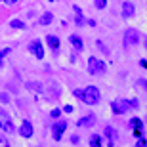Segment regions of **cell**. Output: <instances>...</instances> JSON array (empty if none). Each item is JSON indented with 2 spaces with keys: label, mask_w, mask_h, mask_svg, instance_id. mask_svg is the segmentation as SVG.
<instances>
[{
  "label": "cell",
  "mask_w": 147,
  "mask_h": 147,
  "mask_svg": "<svg viewBox=\"0 0 147 147\" xmlns=\"http://www.w3.org/2000/svg\"><path fill=\"white\" fill-rule=\"evenodd\" d=\"M82 101L86 105H98L99 99H101V92H99V88L96 86H86L82 90Z\"/></svg>",
  "instance_id": "1"
},
{
  "label": "cell",
  "mask_w": 147,
  "mask_h": 147,
  "mask_svg": "<svg viewBox=\"0 0 147 147\" xmlns=\"http://www.w3.org/2000/svg\"><path fill=\"white\" fill-rule=\"evenodd\" d=\"M88 73H90V75H103L105 73V63L99 61L98 57H90V59H88Z\"/></svg>",
  "instance_id": "2"
},
{
  "label": "cell",
  "mask_w": 147,
  "mask_h": 147,
  "mask_svg": "<svg viewBox=\"0 0 147 147\" xmlns=\"http://www.w3.org/2000/svg\"><path fill=\"white\" fill-rule=\"evenodd\" d=\"M111 109L115 115H124L130 109V101L128 99H115V101H111Z\"/></svg>",
  "instance_id": "3"
},
{
  "label": "cell",
  "mask_w": 147,
  "mask_h": 147,
  "mask_svg": "<svg viewBox=\"0 0 147 147\" xmlns=\"http://www.w3.org/2000/svg\"><path fill=\"white\" fill-rule=\"evenodd\" d=\"M140 42V33L136 29H126L124 31V46L130 48V46H136Z\"/></svg>",
  "instance_id": "4"
},
{
  "label": "cell",
  "mask_w": 147,
  "mask_h": 147,
  "mask_svg": "<svg viewBox=\"0 0 147 147\" xmlns=\"http://www.w3.org/2000/svg\"><path fill=\"white\" fill-rule=\"evenodd\" d=\"M0 128L4 132H8V134L16 130V128H13V122H11V117L6 113L4 109H0Z\"/></svg>",
  "instance_id": "5"
},
{
  "label": "cell",
  "mask_w": 147,
  "mask_h": 147,
  "mask_svg": "<svg viewBox=\"0 0 147 147\" xmlns=\"http://www.w3.org/2000/svg\"><path fill=\"white\" fill-rule=\"evenodd\" d=\"M29 52L34 55V57H38V59H42L44 57V48H42V42L40 40H31V44H29Z\"/></svg>",
  "instance_id": "6"
},
{
  "label": "cell",
  "mask_w": 147,
  "mask_h": 147,
  "mask_svg": "<svg viewBox=\"0 0 147 147\" xmlns=\"http://www.w3.org/2000/svg\"><path fill=\"white\" fill-rule=\"evenodd\" d=\"M65 128H67V122H65V120H59L57 124H54L52 136H54V140H55V142H59V140H61V136H63V132H65Z\"/></svg>",
  "instance_id": "7"
},
{
  "label": "cell",
  "mask_w": 147,
  "mask_h": 147,
  "mask_svg": "<svg viewBox=\"0 0 147 147\" xmlns=\"http://www.w3.org/2000/svg\"><path fill=\"white\" fill-rule=\"evenodd\" d=\"M33 124H31V120H23L21 126H19V136L21 138H31L33 136Z\"/></svg>",
  "instance_id": "8"
},
{
  "label": "cell",
  "mask_w": 147,
  "mask_h": 147,
  "mask_svg": "<svg viewBox=\"0 0 147 147\" xmlns=\"http://www.w3.org/2000/svg\"><path fill=\"white\" fill-rule=\"evenodd\" d=\"M94 124H96V115H94V113L86 115L84 119H80L78 122H76L78 128H90V126H94Z\"/></svg>",
  "instance_id": "9"
},
{
  "label": "cell",
  "mask_w": 147,
  "mask_h": 147,
  "mask_svg": "<svg viewBox=\"0 0 147 147\" xmlns=\"http://www.w3.org/2000/svg\"><path fill=\"white\" fill-rule=\"evenodd\" d=\"M134 13H136L134 4H132V2H124V4H122V17H124V19H130Z\"/></svg>",
  "instance_id": "10"
},
{
  "label": "cell",
  "mask_w": 147,
  "mask_h": 147,
  "mask_svg": "<svg viewBox=\"0 0 147 147\" xmlns=\"http://www.w3.org/2000/svg\"><path fill=\"white\" fill-rule=\"evenodd\" d=\"M69 42L73 44V48H75L76 52H82V48H84V42H82V38L78 36V34H71V36H69Z\"/></svg>",
  "instance_id": "11"
},
{
  "label": "cell",
  "mask_w": 147,
  "mask_h": 147,
  "mask_svg": "<svg viewBox=\"0 0 147 147\" xmlns=\"http://www.w3.org/2000/svg\"><path fill=\"white\" fill-rule=\"evenodd\" d=\"M46 42H48V46L54 50V52L59 50V38L55 36V34H48V36H46Z\"/></svg>",
  "instance_id": "12"
},
{
  "label": "cell",
  "mask_w": 147,
  "mask_h": 147,
  "mask_svg": "<svg viewBox=\"0 0 147 147\" xmlns=\"http://www.w3.org/2000/svg\"><path fill=\"white\" fill-rule=\"evenodd\" d=\"M105 136H107V140H109V147H115V142H117V132H115L111 126H107V128H105Z\"/></svg>",
  "instance_id": "13"
},
{
  "label": "cell",
  "mask_w": 147,
  "mask_h": 147,
  "mask_svg": "<svg viewBox=\"0 0 147 147\" xmlns=\"http://www.w3.org/2000/svg\"><path fill=\"white\" fill-rule=\"evenodd\" d=\"M90 147H103V140L99 134H92L90 136Z\"/></svg>",
  "instance_id": "14"
},
{
  "label": "cell",
  "mask_w": 147,
  "mask_h": 147,
  "mask_svg": "<svg viewBox=\"0 0 147 147\" xmlns=\"http://www.w3.org/2000/svg\"><path fill=\"white\" fill-rule=\"evenodd\" d=\"M52 21H54V13H50V11H46V13L38 19V23H40V25H50Z\"/></svg>",
  "instance_id": "15"
},
{
  "label": "cell",
  "mask_w": 147,
  "mask_h": 147,
  "mask_svg": "<svg viewBox=\"0 0 147 147\" xmlns=\"http://www.w3.org/2000/svg\"><path fill=\"white\" fill-rule=\"evenodd\" d=\"M130 126L134 128V130H143V122L138 117H134V119H130Z\"/></svg>",
  "instance_id": "16"
},
{
  "label": "cell",
  "mask_w": 147,
  "mask_h": 147,
  "mask_svg": "<svg viewBox=\"0 0 147 147\" xmlns=\"http://www.w3.org/2000/svg\"><path fill=\"white\" fill-rule=\"evenodd\" d=\"M10 25H11L13 29H25V23H23V21H19V19H11V21H10Z\"/></svg>",
  "instance_id": "17"
},
{
  "label": "cell",
  "mask_w": 147,
  "mask_h": 147,
  "mask_svg": "<svg viewBox=\"0 0 147 147\" xmlns=\"http://www.w3.org/2000/svg\"><path fill=\"white\" fill-rule=\"evenodd\" d=\"M10 52H11L10 48H4V50H0V67H4V57H6L8 54H10Z\"/></svg>",
  "instance_id": "18"
},
{
  "label": "cell",
  "mask_w": 147,
  "mask_h": 147,
  "mask_svg": "<svg viewBox=\"0 0 147 147\" xmlns=\"http://www.w3.org/2000/svg\"><path fill=\"white\" fill-rule=\"evenodd\" d=\"M136 147H147V140H145V138H138Z\"/></svg>",
  "instance_id": "19"
},
{
  "label": "cell",
  "mask_w": 147,
  "mask_h": 147,
  "mask_svg": "<svg viewBox=\"0 0 147 147\" xmlns=\"http://www.w3.org/2000/svg\"><path fill=\"white\" fill-rule=\"evenodd\" d=\"M96 6L99 10H103V8H107V0H96Z\"/></svg>",
  "instance_id": "20"
},
{
  "label": "cell",
  "mask_w": 147,
  "mask_h": 147,
  "mask_svg": "<svg viewBox=\"0 0 147 147\" xmlns=\"http://www.w3.org/2000/svg\"><path fill=\"white\" fill-rule=\"evenodd\" d=\"M0 101H2V103H8V101H10V96H8V94H0Z\"/></svg>",
  "instance_id": "21"
},
{
  "label": "cell",
  "mask_w": 147,
  "mask_h": 147,
  "mask_svg": "<svg viewBox=\"0 0 147 147\" xmlns=\"http://www.w3.org/2000/svg\"><path fill=\"white\" fill-rule=\"evenodd\" d=\"M50 115H52L54 119H57V117H59V115H61V109H54V111H52V113H50Z\"/></svg>",
  "instance_id": "22"
},
{
  "label": "cell",
  "mask_w": 147,
  "mask_h": 147,
  "mask_svg": "<svg viewBox=\"0 0 147 147\" xmlns=\"http://www.w3.org/2000/svg\"><path fill=\"white\" fill-rule=\"evenodd\" d=\"M0 147H10L8 140H4V138H0Z\"/></svg>",
  "instance_id": "23"
},
{
  "label": "cell",
  "mask_w": 147,
  "mask_h": 147,
  "mask_svg": "<svg viewBox=\"0 0 147 147\" xmlns=\"http://www.w3.org/2000/svg\"><path fill=\"white\" fill-rule=\"evenodd\" d=\"M63 111H65V113H73V105H65Z\"/></svg>",
  "instance_id": "24"
},
{
  "label": "cell",
  "mask_w": 147,
  "mask_h": 147,
  "mask_svg": "<svg viewBox=\"0 0 147 147\" xmlns=\"http://www.w3.org/2000/svg\"><path fill=\"white\" fill-rule=\"evenodd\" d=\"M75 96H76L78 99H80V98H82V90H75Z\"/></svg>",
  "instance_id": "25"
},
{
  "label": "cell",
  "mask_w": 147,
  "mask_h": 147,
  "mask_svg": "<svg viewBox=\"0 0 147 147\" xmlns=\"http://www.w3.org/2000/svg\"><path fill=\"white\" fill-rule=\"evenodd\" d=\"M140 67H143V69H147V61H145V59H142V61H140Z\"/></svg>",
  "instance_id": "26"
},
{
  "label": "cell",
  "mask_w": 147,
  "mask_h": 147,
  "mask_svg": "<svg viewBox=\"0 0 147 147\" xmlns=\"http://www.w3.org/2000/svg\"><path fill=\"white\" fill-rule=\"evenodd\" d=\"M134 136H136V138H142V130H134Z\"/></svg>",
  "instance_id": "27"
},
{
  "label": "cell",
  "mask_w": 147,
  "mask_h": 147,
  "mask_svg": "<svg viewBox=\"0 0 147 147\" xmlns=\"http://www.w3.org/2000/svg\"><path fill=\"white\" fill-rule=\"evenodd\" d=\"M4 2H6V4H16L17 0H4Z\"/></svg>",
  "instance_id": "28"
},
{
  "label": "cell",
  "mask_w": 147,
  "mask_h": 147,
  "mask_svg": "<svg viewBox=\"0 0 147 147\" xmlns=\"http://www.w3.org/2000/svg\"><path fill=\"white\" fill-rule=\"evenodd\" d=\"M140 82H142V86H145V88H147V80H140Z\"/></svg>",
  "instance_id": "29"
},
{
  "label": "cell",
  "mask_w": 147,
  "mask_h": 147,
  "mask_svg": "<svg viewBox=\"0 0 147 147\" xmlns=\"http://www.w3.org/2000/svg\"><path fill=\"white\" fill-rule=\"evenodd\" d=\"M145 48H147V36H145Z\"/></svg>",
  "instance_id": "30"
}]
</instances>
